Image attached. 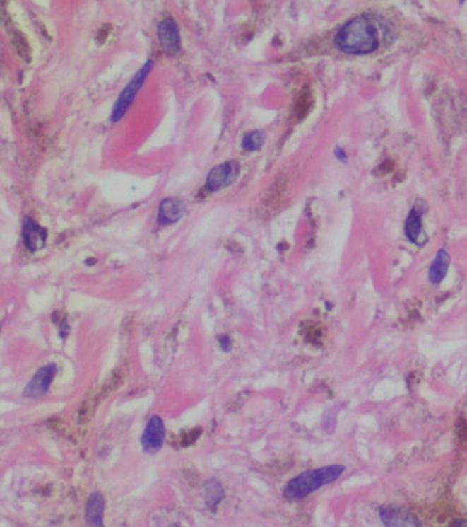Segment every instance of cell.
<instances>
[{
  "mask_svg": "<svg viewBox=\"0 0 467 527\" xmlns=\"http://www.w3.org/2000/svg\"><path fill=\"white\" fill-rule=\"evenodd\" d=\"M406 236L410 242L413 243H420V238L422 235V220H421V216L420 213L413 209L406 220Z\"/></svg>",
  "mask_w": 467,
  "mask_h": 527,
  "instance_id": "obj_14",
  "label": "cell"
},
{
  "mask_svg": "<svg viewBox=\"0 0 467 527\" xmlns=\"http://www.w3.org/2000/svg\"><path fill=\"white\" fill-rule=\"evenodd\" d=\"M451 527H467V521L466 519H458L451 525Z\"/></svg>",
  "mask_w": 467,
  "mask_h": 527,
  "instance_id": "obj_17",
  "label": "cell"
},
{
  "mask_svg": "<svg viewBox=\"0 0 467 527\" xmlns=\"http://www.w3.org/2000/svg\"><path fill=\"white\" fill-rule=\"evenodd\" d=\"M344 471H345V467L340 464L305 471L288 481V483L284 486L283 494L290 502L302 500L310 496L314 492L319 490L321 487L337 481L343 475Z\"/></svg>",
  "mask_w": 467,
  "mask_h": 527,
  "instance_id": "obj_2",
  "label": "cell"
},
{
  "mask_svg": "<svg viewBox=\"0 0 467 527\" xmlns=\"http://www.w3.org/2000/svg\"><path fill=\"white\" fill-rule=\"evenodd\" d=\"M105 506L106 500L100 492H93L87 500L85 522L88 527L105 526Z\"/></svg>",
  "mask_w": 467,
  "mask_h": 527,
  "instance_id": "obj_10",
  "label": "cell"
},
{
  "mask_svg": "<svg viewBox=\"0 0 467 527\" xmlns=\"http://www.w3.org/2000/svg\"><path fill=\"white\" fill-rule=\"evenodd\" d=\"M240 173V165L236 161H226L221 165L213 168L207 176L206 188L211 192H217L235 183Z\"/></svg>",
  "mask_w": 467,
  "mask_h": 527,
  "instance_id": "obj_5",
  "label": "cell"
},
{
  "mask_svg": "<svg viewBox=\"0 0 467 527\" xmlns=\"http://www.w3.org/2000/svg\"><path fill=\"white\" fill-rule=\"evenodd\" d=\"M218 344L221 346L223 352H229L232 349V340L227 335H223L218 338Z\"/></svg>",
  "mask_w": 467,
  "mask_h": 527,
  "instance_id": "obj_16",
  "label": "cell"
},
{
  "mask_svg": "<svg viewBox=\"0 0 467 527\" xmlns=\"http://www.w3.org/2000/svg\"><path fill=\"white\" fill-rule=\"evenodd\" d=\"M153 68H154V62L147 61L140 69L137 70V73L132 77V80L126 84V87L119 93V96H118V99H117V102L112 108V117H110L112 122H118L124 115H126L131 105L134 103V98L143 88V86H144V83H146V80H147L148 74L151 73Z\"/></svg>",
  "mask_w": 467,
  "mask_h": 527,
  "instance_id": "obj_3",
  "label": "cell"
},
{
  "mask_svg": "<svg viewBox=\"0 0 467 527\" xmlns=\"http://www.w3.org/2000/svg\"><path fill=\"white\" fill-rule=\"evenodd\" d=\"M158 40L160 47L170 55H176L181 50V36L178 25L173 18L167 17L158 23Z\"/></svg>",
  "mask_w": 467,
  "mask_h": 527,
  "instance_id": "obj_8",
  "label": "cell"
},
{
  "mask_svg": "<svg viewBox=\"0 0 467 527\" xmlns=\"http://www.w3.org/2000/svg\"><path fill=\"white\" fill-rule=\"evenodd\" d=\"M451 264V257L447 250H440L429 268V282L432 284H440L447 276Z\"/></svg>",
  "mask_w": 467,
  "mask_h": 527,
  "instance_id": "obj_12",
  "label": "cell"
},
{
  "mask_svg": "<svg viewBox=\"0 0 467 527\" xmlns=\"http://www.w3.org/2000/svg\"><path fill=\"white\" fill-rule=\"evenodd\" d=\"M203 492H204L206 504L210 508L217 506L225 499V490H223L221 482L217 481L214 478L208 480L204 483V490Z\"/></svg>",
  "mask_w": 467,
  "mask_h": 527,
  "instance_id": "obj_13",
  "label": "cell"
},
{
  "mask_svg": "<svg viewBox=\"0 0 467 527\" xmlns=\"http://www.w3.org/2000/svg\"><path fill=\"white\" fill-rule=\"evenodd\" d=\"M266 140V134L264 131H251L245 134L242 140V146L245 151H258L262 149Z\"/></svg>",
  "mask_w": 467,
  "mask_h": 527,
  "instance_id": "obj_15",
  "label": "cell"
},
{
  "mask_svg": "<svg viewBox=\"0 0 467 527\" xmlns=\"http://www.w3.org/2000/svg\"><path fill=\"white\" fill-rule=\"evenodd\" d=\"M379 519L385 527H422V523L414 514L394 505L382 506L379 509Z\"/></svg>",
  "mask_w": 467,
  "mask_h": 527,
  "instance_id": "obj_7",
  "label": "cell"
},
{
  "mask_svg": "<svg viewBox=\"0 0 467 527\" xmlns=\"http://www.w3.org/2000/svg\"><path fill=\"white\" fill-rule=\"evenodd\" d=\"M48 233L47 229L40 227L33 219L25 217L23 223V239L25 248L29 252L36 253L45 246Z\"/></svg>",
  "mask_w": 467,
  "mask_h": 527,
  "instance_id": "obj_9",
  "label": "cell"
},
{
  "mask_svg": "<svg viewBox=\"0 0 467 527\" xmlns=\"http://www.w3.org/2000/svg\"><path fill=\"white\" fill-rule=\"evenodd\" d=\"M58 367L54 363H49L45 367L40 368L33 378L28 382L26 388L23 389V397L26 398H40L48 393L54 379L57 378Z\"/></svg>",
  "mask_w": 467,
  "mask_h": 527,
  "instance_id": "obj_6",
  "label": "cell"
},
{
  "mask_svg": "<svg viewBox=\"0 0 467 527\" xmlns=\"http://www.w3.org/2000/svg\"><path fill=\"white\" fill-rule=\"evenodd\" d=\"M187 207L179 198H166L160 202L158 210V221L160 224H173L182 219Z\"/></svg>",
  "mask_w": 467,
  "mask_h": 527,
  "instance_id": "obj_11",
  "label": "cell"
},
{
  "mask_svg": "<svg viewBox=\"0 0 467 527\" xmlns=\"http://www.w3.org/2000/svg\"><path fill=\"white\" fill-rule=\"evenodd\" d=\"M166 439V426L159 415H154L148 419L143 434L140 438L141 448L146 453L155 455L162 451Z\"/></svg>",
  "mask_w": 467,
  "mask_h": 527,
  "instance_id": "obj_4",
  "label": "cell"
},
{
  "mask_svg": "<svg viewBox=\"0 0 467 527\" xmlns=\"http://www.w3.org/2000/svg\"><path fill=\"white\" fill-rule=\"evenodd\" d=\"M167 527H179L178 525H176V523H173V525H169Z\"/></svg>",
  "mask_w": 467,
  "mask_h": 527,
  "instance_id": "obj_18",
  "label": "cell"
},
{
  "mask_svg": "<svg viewBox=\"0 0 467 527\" xmlns=\"http://www.w3.org/2000/svg\"><path fill=\"white\" fill-rule=\"evenodd\" d=\"M385 25L372 16H359L343 25L334 36V46L341 52L363 55L374 52L386 36Z\"/></svg>",
  "mask_w": 467,
  "mask_h": 527,
  "instance_id": "obj_1",
  "label": "cell"
}]
</instances>
